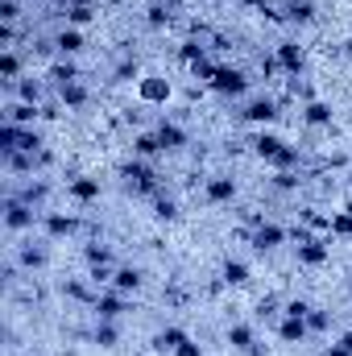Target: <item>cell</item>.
<instances>
[{
  "instance_id": "cell-29",
  "label": "cell",
  "mask_w": 352,
  "mask_h": 356,
  "mask_svg": "<svg viewBox=\"0 0 352 356\" xmlns=\"http://www.w3.org/2000/svg\"><path fill=\"white\" fill-rule=\"evenodd\" d=\"M162 154V141H158V133H137L133 137V158H158Z\"/></svg>"
},
{
  "instance_id": "cell-43",
  "label": "cell",
  "mask_w": 352,
  "mask_h": 356,
  "mask_svg": "<svg viewBox=\"0 0 352 356\" xmlns=\"http://www.w3.org/2000/svg\"><path fill=\"white\" fill-rule=\"evenodd\" d=\"M282 315H290V319H307V315H311V302H307V298H290Z\"/></svg>"
},
{
  "instance_id": "cell-47",
  "label": "cell",
  "mask_w": 352,
  "mask_h": 356,
  "mask_svg": "<svg viewBox=\"0 0 352 356\" xmlns=\"http://www.w3.org/2000/svg\"><path fill=\"white\" fill-rule=\"evenodd\" d=\"M340 344H344V348L352 353V332H344V336H340Z\"/></svg>"
},
{
  "instance_id": "cell-19",
  "label": "cell",
  "mask_w": 352,
  "mask_h": 356,
  "mask_svg": "<svg viewBox=\"0 0 352 356\" xmlns=\"http://www.w3.org/2000/svg\"><path fill=\"white\" fill-rule=\"evenodd\" d=\"M38 116H42V108H38V104H25V99H13V104L4 108V124H21V129H29Z\"/></svg>"
},
{
  "instance_id": "cell-17",
  "label": "cell",
  "mask_w": 352,
  "mask_h": 356,
  "mask_svg": "<svg viewBox=\"0 0 352 356\" xmlns=\"http://www.w3.org/2000/svg\"><path fill=\"white\" fill-rule=\"evenodd\" d=\"M58 91V104L63 108H71V112H79V108H88L91 104V91L79 83V79H71V83H63V88H54Z\"/></svg>"
},
{
  "instance_id": "cell-13",
  "label": "cell",
  "mask_w": 352,
  "mask_h": 356,
  "mask_svg": "<svg viewBox=\"0 0 352 356\" xmlns=\"http://www.w3.org/2000/svg\"><path fill=\"white\" fill-rule=\"evenodd\" d=\"M137 95H141L145 104H166V99H170V79H166V75H141V79H137Z\"/></svg>"
},
{
  "instance_id": "cell-51",
  "label": "cell",
  "mask_w": 352,
  "mask_h": 356,
  "mask_svg": "<svg viewBox=\"0 0 352 356\" xmlns=\"http://www.w3.org/2000/svg\"><path fill=\"white\" fill-rule=\"evenodd\" d=\"M349 286H352V273H349Z\"/></svg>"
},
{
  "instance_id": "cell-35",
  "label": "cell",
  "mask_w": 352,
  "mask_h": 356,
  "mask_svg": "<svg viewBox=\"0 0 352 356\" xmlns=\"http://www.w3.org/2000/svg\"><path fill=\"white\" fill-rule=\"evenodd\" d=\"M286 21H290V25H311V21H315V4H311V0L290 4V8H286Z\"/></svg>"
},
{
  "instance_id": "cell-2",
  "label": "cell",
  "mask_w": 352,
  "mask_h": 356,
  "mask_svg": "<svg viewBox=\"0 0 352 356\" xmlns=\"http://www.w3.org/2000/svg\"><path fill=\"white\" fill-rule=\"evenodd\" d=\"M0 149H4V154H13V149H21V154H42V149H46V141H42V133H38V129L4 124V129H0Z\"/></svg>"
},
{
  "instance_id": "cell-14",
  "label": "cell",
  "mask_w": 352,
  "mask_h": 356,
  "mask_svg": "<svg viewBox=\"0 0 352 356\" xmlns=\"http://www.w3.org/2000/svg\"><path fill=\"white\" fill-rule=\"evenodd\" d=\"M186 340H191V336H186L182 327H162V332L150 340V353H154V356H175Z\"/></svg>"
},
{
  "instance_id": "cell-32",
  "label": "cell",
  "mask_w": 352,
  "mask_h": 356,
  "mask_svg": "<svg viewBox=\"0 0 352 356\" xmlns=\"http://www.w3.org/2000/svg\"><path fill=\"white\" fill-rule=\"evenodd\" d=\"M133 79H141V63L129 54V58H120V63L112 67V83H133Z\"/></svg>"
},
{
  "instance_id": "cell-9",
  "label": "cell",
  "mask_w": 352,
  "mask_h": 356,
  "mask_svg": "<svg viewBox=\"0 0 352 356\" xmlns=\"http://www.w3.org/2000/svg\"><path fill=\"white\" fill-rule=\"evenodd\" d=\"M237 199V178L232 175H211L203 182V203L220 207V203H232Z\"/></svg>"
},
{
  "instance_id": "cell-25",
  "label": "cell",
  "mask_w": 352,
  "mask_h": 356,
  "mask_svg": "<svg viewBox=\"0 0 352 356\" xmlns=\"http://www.w3.org/2000/svg\"><path fill=\"white\" fill-rule=\"evenodd\" d=\"M249 145H253V154H257L262 162H269V158H273V154H278L286 141H282L278 133H265V129H262V133H253V141H249Z\"/></svg>"
},
{
  "instance_id": "cell-18",
  "label": "cell",
  "mask_w": 352,
  "mask_h": 356,
  "mask_svg": "<svg viewBox=\"0 0 352 356\" xmlns=\"http://www.w3.org/2000/svg\"><path fill=\"white\" fill-rule=\"evenodd\" d=\"M83 46H88V42H83V29H75V25H63L58 38H54V50H58L63 58H75Z\"/></svg>"
},
{
  "instance_id": "cell-11",
  "label": "cell",
  "mask_w": 352,
  "mask_h": 356,
  "mask_svg": "<svg viewBox=\"0 0 352 356\" xmlns=\"http://www.w3.org/2000/svg\"><path fill=\"white\" fill-rule=\"evenodd\" d=\"M99 178H91V175H75V178H67V199H75L79 207H88V203H95L99 199Z\"/></svg>"
},
{
  "instance_id": "cell-23",
  "label": "cell",
  "mask_w": 352,
  "mask_h": 356,
  "mask_svg": "<svg viewBox=\"0 0 352 356\" xmlns=\"http://www.w3.org/2000/svg\"><path fill=\"white\" fill-rule=\"evenodd\" d=\"M91 344H99V348H116V344H120V327H116L112 319H95V327H91Z\"/></svg>"
},
{
  "instance_id": "cell-16",
  "label": "cell",
  "mask_w": 352,
  "mask_h": 356,
  "mask_svg": "<svg viewBox=\"0 0 352 356\" xmlns=\"http://www.w3.org/2000/svg\"><path fill=\"white\" fill-rule=\"evenodd\" d=\"M228 344H232L237 353H245V356H262V348H257V332H253L249 323H232V327H228Z\"/></svg>"
},
{
  "instance_id": "cell-20",
  "label": "cell",
  "mask_w": 352,
  "mask_h": 356,
  "mask_svg": "<svg viewBox=\"0 0 352 356\" xmlns=\"http://www.w3.org/2000/svg\"><path fill=\"white\" fill-rule=\"evenodd\" d=\"M303 124H311V129H332V108H328L323 99H307V104H303Z\"/></svg>"
},
{
  "instance_id": "cell-12",
  "label": "cell",
  "mask_w": 352,
  "mask_h": 356,
  "mask_svg": "<svg viewBox=\"0 0 352 356\" xmlns=\"http://www.w3.org/2000/svg\"><path fill=\"white\" fill-rule=\"evenodd\" d=\"M158 141H162V154H178V149H186L191 145V137H186V129L175 124V120H158Z\"/></svg>"
},
{
  "instance_id": "cell-6",
  "label": "cell",
  "mask_w": 352,
  "mask_h": 356,
  "mask_svg": "<svg viewBox=\"0 0 352 356\" xmlns=\"http://www.w3.org/2000/svg\"><path fill=\"white\" fill-rule=\"evenodd\" d=\"M83 228V220L75 211H42V236L46 241H67Z\"/></svg>"
},
{
  "instance_id": "cell-45",
  "label": "cell",
  "mask_w": 352,
  "mask_h": 356,
  "mask_svg": "<svg viewBox=\"0 0 352 356\" xmlns=\"http://www.w3.org/2000/svg\"><path fill=\"white\" fill-rule=\"evenodd\" d=\"M175 356H203V344H195V340H186L182 348H178Z\"/></svg>"
},
{
  "instance_id": "cell-3",
  "label": "cell",
  "mask_w": 352,
  "mask_h": 356,
  "mask_svg": "<svg viewBox=\"0 0 352 356\" xmlns=\"http://www.w3.org/2000/svg\"><path fill=\"white\" fill-rule=\"evenodd\" d=\"M332 241H336L332 232H319V236L311 232L307 241H298V245H294V257H298V266L319 269L323 261H328V257H332Z\"/></svg>"
},
{
  "instance_id": "cell-30",
  "label": "cell",
  "mask_w": 352,
  "mask_h": 356,
  "mask_svg": "<svg viewBox=\"0 0 352 356\" xmlns=\"http://www.w3.org/2000/svg\"><path fill=\"white\" fill-rule=\"evenodd\" d=\"M0 79H4L8 91L17 88V79H21V58H17V50H4V54H0Z\"/></svg>"
},
{
  "instance_id": "cell-50",
  "label": "cell",
  "mask_w": 352,
  "mask_h": 356,
  "mask_svg": "<svg viewBox=\"0 0 352 356\" xmlns=\"http://www.w3.org/2000/svg\"><path fill=\"white\" fill-rule=\"evenodd\" d=\"M349 58H352V42H349Z\"/></svg>"
},
{
  "instance_id": "cell-26",
  "label": "cell",
  "mask_w": 352,
  "mask_h": 356,
  "mask_svg": "<svg viewBox=\"0 0 352 356\" xmlns=\"http://www.w3.org/2000/svg\"><path fill=\"white\" fill-rule=\"evenodd\" d=\"M46 79H50L54 88H63V83L79 79V67H75L71 58H58V63H50V67H46Z\"/></svg>"
},
{
  "instance_id": "cell-39",
  "label": "cell",
  "mask_w": 352,
  "mask_h": 356,
  "mask_svg": "<svg viewBox=\"0 0 352 356\" xmlns=\"http://www.w3.org/2000/svg\"><path fill=\"white\" fill-rule=\"evenodd\" d=\"M298 182H303V178L294 175V170H273V178H269V186H273V191H282V195L298 191Z\"/></svg>"
},
{
  "instance_id": "cell-7",
  "label": "cell",
  "mask_w": 352,
  "mask_h": 356,
  "mask_svg": "<svg viewBox=\"0 0 352 356\" xmlns=\"http://www.w3.org/2000/svg\"><path fill=\"white\" fill-rule=\"evenodd\" d=\"M95 319H112V323H120V315H129L133 311V302H129V294H120V290H99V298H95Z\"/></svg>"
},
{
  "instance_id": "cell-10",
  "label": "cell",
  "mask_w": 352,
  "mask_h": 356,
  "mask_svg": "<svg viewBox=\"0 0 352 356\" xmlns=\"http://www.w3.org/2000/svg\"><path fill=\"white\" fill-rule=\"evenodd\" d=\"M286 236H290V232H286L282 224H257V228L249 232V245H253L257 253H273V249L286 245Z\"/></svg>"
},
{
  "instance_id": "cell-38",
  "label": "cell",
  "mask_w": 352,
  "mask_h": 356,
  "mask_svg": "<svg viewBox=\"0 0 352 356\" xmlns=\"http://www.w3.org/2000/svg\"><path fill=\"white\" fill-rule=\"evenodd\" d=\"M83 257H88V266H112V257H116V253H112L108 245H99V241H91L88 249H83Z\"/></svg>"
},
{
  "instance_id": "cell-15",
  "label": "cell",
  "mask_w": 352,
  "mask_h": 356,
  "mask_svg": "<svg viewBox=\"0 0 352 356\" xmlns=\"http://www.w3.org/2000/svg\"><path fill=\"white\" fill-rule=\"evenodd\" d=\"M278 67L290 75V79H298V71H303V63H307V54H303V46L298 42H278Z\"/></svg>"
},
{
  "instance_id": "cell-48",
  "label": "cell",
  "mask_w": 352,
  "mask_h": 356,
  "mask_svg": "<svg viewBox=\"0 0 352 356\" xmlns=\"http://www.w3.org/2000/svg\"><path fill=\"white\" fill-rule=\"evenodd\" d=\"M282 4H286V8H290V4H298V0H282Z\"/></svg>"
},
{
  "instance_id": "cell-24",
  "label": "cell",
  "mask_w": 352,
  "mask_h": 356,
  "mask_svg": "<svg viewBox=\"0 0 352 356\" xmlns=\"http://www.w3.org/2000/svg\"><path fill=\"white\" fill-rule=\"evenodd\" d=\"M46 261H50L46 245H33V241H29V245H25L21 253H17V266H21V269H29V273H33V269H46Z\"/></svg>"
},
{
  "instance_id": "cell-49",
  "label": "cell",
  "mask_w": 352,
  "mask_h": 356,
  "mask_svg": "<svg viewBox=\"0 0 352 356\" xmlns=\"http://www.w3.org/2000/svg\"><path fill=\"white\" fill-rule=\"evenodd\" d=\"M75 4H95V0H75Z\"/></svg>"
},
{
  "instance_id": "cell-21",
  "label": "cell",
  "mask_w": 352,
  "mask_h": 356,
  "mask_svg": "<svg viewBox=\"0 0 352 356\" xmlns=\"http://www.w3.org/2000/svg\"><path fill=\"white\" fill-rule=\"evenodd\" d=\"M141 282H145V273L137 266H120L112 273V290H120V294H133V290H141Z\"/></svg>"
},
{
  "instance_id": "cell-42",
  "label": "cell",
  "mask_w": 352,
  "mask_h": 356,
  "mask_svg": "<svg viewBox=\"0 0 352 356\" xmlns=\"http://www.w3.org/2000/svg\"><path fill=\"white\" fill-rule=\"evenodd\" d=\"M307 327H311V332H328V327H332V315H328L323 307H311V315H307Z\"/></svg>"
},
{
  "instance_id": "cell-40",
  "label": "cell",
  "mask_w": 352,
  "mask_h": 356,
  "mask_svg": "<svg viewBox=\"0 0 352 356\" xmlns=\"http://www.w3.org/2000/svg\"><path fill=\"white\" fill-rule=\"evenodd\" d=\"M154 216L170 224V220H178V203L170 199V195H154Z\"/></svg>"
},
{
  "instance_id": "cell-27",
  "label": "cell",
  "mask_w": 352,
  "mask_h": 356,
  "mask_svg": "<svg viewBox=\"0 0 352 356\" xmlns=\"http://www.w3.org/2000/svg\"><path fill=\"white\" fill-rule=\"evenodd\" d=\"M8 195H17V199H21V203H29V207H42V203H46V195H50V182H42V178H38V182H25L21 191H8Z\"/></svg>"
},
{
  "instance_id": "cell-36",
  "label": "cell",
  "mask_w": 352,
  "mask_h": 356,
  "mask_svg": "<svg viewBox=\"0 0 352 356\" xmlns=\"http://www.w3.org/2000/svg\"><path fill=\"white\" fill-rule=\"evenodd\" d=\"M220 277H224L228 286H245V282H249V266L228 257V261H224V269H220Z\"/></svg>"
},
{
  "instance_id": "cell-1",
  "label": "cell",
  "mask_w": 352,
  "mask_h": 356,
  "mask_svg": "<svg viewBox=\"0 0 352 356\" xmlns=\"http://www.w3.org/2000/svg\"><path fill=\"white\" fill-rule=\"evenodd\" d=\"M120 178L137 191V195H145V199H154V195H162V182H158V170L145 162V158H129L125 166H120Z\"/></svg>"
},
{
  "instance_id": "cell-4",
  "label": "cell",
  "mask_w": 352,
  "mask_h": 356,
  "mask_svg": "<svg viewBox=\"0 0 352 356\" xmlns=\"http://www.w3.org/2000/svg\"><path fill=\"white\" fill-rule=\"evenodd\" d=\"M207 88L216 91V95H224V99H241L249 91V75L241 67H216V75H211Z\"/></svg>"
},
{
  "instance_id": "cell-52",
  "label": "cell",
  "mask_w": 352,
  "mask_h": 356,
  "mask_svg": "<svg viewBox=\"0 0 352 356\" xmlns=\"http://www.w3.org/2000/svg\"><path fill=\"white\" fill-rule=\"evenodd\" d=\"M349 182H352V170H349Z\"/></svg>"
},
{
  "instance_id": "cell-22",
  "label": "cell",
  "mask_w": 352,
  "mask_h": 356,
  "mask_svg": "<svg viewBox=\"0 0 352 356\" xmlns=\"http://www.w3.org/2000/svg\"><path fill=\"white\" fill-rule=\"evenodd\" d=\"M307 332H311V327H307V319H290V315H286V319L278 323V340H282V344H303V340H307Z\"/></svg>"
},
{
  "instance_id": "cell-33",
  "label": "cell",
  "mask_w": 352,
  "mask_h": 356,
  "mask_svg": "<svg viewBox=\"0 0 352 356\" xmlns=\"http://www.w3.org/2000/svg\"><path fill=\"white\" fill-rule=\"evenodd\" d=\"M298 162H303V154H298V145H282V149H278V154L269 158V166H273V170H294Z\"/></svg>"
},
{
  "instance_id": "cell-37",
  "label": "cell",
  "mask_w": 352,
  "mask_h": 356,
  "mask_svg": "<svg viewBox=\"0 0 352 356\" xmlns=\"http://www.w3.org/2000/svg\"><path fill=\"white\" fill-rule=\"evenodd\" d=\"M95 21V8L91 4H67V25H75V29H83Z\"/></svg>"
},
{
  "instance_id": "cell-5",
  "label": "cell",
  "mask_w": 352,
  "mask_h": 356,
  "mask_svg": "<svg viewBox=\"0 0 352 356\" xmlns=\"http://www.w3.org/2000/svg\"><path fill=\"white\" fill-rule=\"evenodd\" d=\"M33 224H42V211L29 207V203H21L17 195H8L4 199V228L8 232H29Z\"/></svg>"
},
{
  "instance_id": "cell-44",
  "label": "cell",
  "mask_w": 352,
  "mask_h": 356,
  "mask_svg": "<svg viewBox=\"0 0 352 356\" xmlns=\"http://www.w3.org/2000/svg\"><path fill=\"white\" fill-rule=\"evenodd\" d=\"M21 17V4L17 0H0V25H17Z\"/></svg>"
},
{
  "instance_id": "cell-41",
  "label": "cell",
  "mask_w": 352,
  "mask_h": 356,
  "mask_svg": "<svg viewBox=\"0 0 352 356\" xmlns=\"http://www.w3.org/2000/svg\"><path fill=\"white\" fill-rule=\"evenodd\" d=\"M332 236H352V207H340L332 216Z\"/></svg>"
},
{
  "instance_id": "cell-46",
  "label": "cell",
  "mask_w": 352,
  "mask_h": 356,
  "mask_svg": "<svg viewBox=\"0 0 352 356\" xmlns=\"http://www.w3.org/2000/svg\"><path fill=\"white\" fill-rule=\"evenodd\" d=\"M323 356H352V353H349V348H344V344H340V340H336V344H332V348H328V353H323Z\"/></svg>"
},
{
  "instance_id": "cell-28",
  "label": "cell",
  "mask_w": 352,
  "mask_h": 356,
  "mask_svg": "<svg viewBox=\"0 0 352 356\" xmlns=\"http://www.w3.org/2000/svg\"><path fill=\"white\" fill-rule=\"evenodd\" d=\"M63 294L75 298V302H83V307H95V298H99V294L91 290V282H79V277H67V282H63Z\"/></svg>"
},
{
  "instance_id": "cell-31",
  "label": "cell",
  "mask_w": 352,
  "mask_h": 356,
  "mask_svg": "<svg viewBox=\"0 0 352 356\" xmlns=\"http://www.w3.org/2000/svg\"><path fill=\"white\" fill-rule=\"evenodd\" d=\"M170 17H175V8H170V4H162V0L145 8V25H150L154 33H158V29H166V25H170Z\"/></svg>"
},
{
  "instance_id": "cell-8",
  "label": "cell",
  "mask_w": 352,
  "mask_h": 356,
  "mask_svg": "<svg viewBox=\"0 0 352 356\" xmlns=\"http://www.w3.org/2000/svg\"><path fill=\"white\" fill-rule=\"evenodd\" d=\"M278 116H282V99H273V95H257V99H249L245 112H241L245 124H273Z\"/></svg>"
},
{
  "instance_id": "cell-34",
  "label": "cell",
  "mask_w": 352,
  "mask_h": 356,
  "mask_svg": "<svg viewBox=\"0 0 352 356\" xmlns=\"http://www.w3.org/2000/svg\"><path fill=\"white\" fill-rule=\"evenodd\" d=\"M17 99H25V104H42V79H33V75H25V79H17Z\"/></svg>"
}]
</instances>
